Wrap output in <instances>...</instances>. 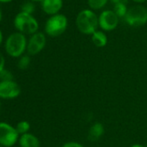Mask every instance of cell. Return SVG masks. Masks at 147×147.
Here are the masks:
<instances>
[{"instance_id": "obj_26", "label": "cell", "mask_w": 147, "mask_h": 147, "mask_svg": "<svg viewBox=\"0 0 147 147\" xmlns=\"http://www.w3.org/2000/svg\"><path fill=\"white\" fill-rule=\"evenodd\" d=\"M12 0H0V2L2 3H9V2H11Z\"/></svg>"}, {"instance_id": "obj_1", "label": "cell", "mask_w": 147, "mask_h": 147, "mask_svg": "<svg viewBox=\"0 0 147 147\" xmlns=\"http://www.w3.org/2000/svg\"><path fill=\"white\" fill-rule=\"evenodd\" d=\"M76 24L77 30L81 33L92 36L96 30H98L99 17L94 11L85 9L81 11L76 16Z\"/></svg>"}, {"instance_id": "obj_13", "label": "cell", "mask_w": 147, "mask_h": 147, "mask_svg": "<svg viewBox=\"0 0 147 147\" xmlns=\"http://www.w3.org/2000/svg\"><path fill=\"white\" fill-rule=\"evenodd\" d=\"M91 39L93 43L97 48H103L107 44V36L101 30H96L91 36Z\"/></svg>"}, {"instance_id": "obj_16", "label": "cell", "mask_w": 147, "mask_h": 147, "mask_svg": "<svg viewBox=\"0 0 147 147\" xmlns=\"http://www.w3.org/2000/svg\"><path fill=\"white\" fill-rule=\"evenodd\" d=\"M15 127H16V130L18 132V134L21 136L23 134H25V133L29 132V131L30 129V124L26 120H22V121H19L16 125Z\"/></svg>"}, {"instance_id": "obj_18", "label": "cell", "mask_w": 147, "mask_h": 147, "mask_svg": "<svg viewBox=\"0 0 147 147\" xmlns=\"http://www.w3.org/2000/svg\"><path fill=\"white\" fill-rule=\"evenodd\" d=\"M9 81H14L13 74L8 69L5 68L4 70L0 72V82H9Z\"/></svg>"}, {"instance_id": "obj_11", "label": "cell", "mask_w": 147, "mask_h": 147, "mask_svg": "<svg viewBox=\"0 0 147 147\" xmlns=\"http://www.w3.org/2000/svg\"><path fill=\"white\" fill-rule=\"evenodd\" d=\"M18 143L20 147H40L39 138L32 133H25L19 137Z\"/></svg>"}, {"instance_id": "obj_19", "label": "cell", "mask_w": 147, "mask_h": 147, "mask_svg": "<svg viewBox=\"0 0 147 147\" xmlns=\"http://www.w3.org/2000/svg\"><path fill=\"white\" fill-rule=\"evenodd\" d=\"M35 9H36L35 5L32 2H26V3H24L22 5V7H21V12H24V13L32 15L33 12L35 11Z\"/></svg>"}, {"instance_id": "obj_4", "label": "cell", "mask_w": 147, "mask_h": 147, "mask_svg": "<svg viewBox=\"0 0 147 147\" xmlns=\"http://www.w3.org/2000/svg\"><path fill=\"white\" fill-rule=\"evenodd\" d=\"M67 28V18L63 14H56L51 16L46 22L44 30L45 33L51 36L56 37L62 35Z\"/></svg>"}, {"instance_id": "obj_24", "label": "cell", "mask_w": 147, "mask_h": 147, "mask_svg": "<svg viewBox=\"0 0 147 147\" xmlns=\"http://www.w3.org/2000/svg\"><path fill=\"white\" fill-rule=\"evenodd\" d=\"M131 147H146V146H144V145H143V144H132Z\"/></svg>"}, {"instance_id": "obj_28", "label": "cell", "mask_w": 147, "mask_h": 147, "mask_svg": "<svg viewBox=\"0 0 147 147\" xmlns=\"http://www.w3.org/2000/svg\"><path fill=\"white\" fill-rule=\"evenodd\" d=\"M1 110H2V103L0 101V112H1Z\"/></svg>"}, {"instance_id": "obj_2", "label": "cell", "mask_w": 147, "mask_h": 147, "mask_svg": "<svg viewBox=\"0 0 147 147\" xmlns=\"http://www.w3.org/2000/svg\"><path fill=\"white\" fill-rule=\"evenodd\" d=\"M27 39L25 35L20 32H15L8 36L5 42L6 53L13 57L19 58L24 55L25 50H27Z\"/></svg>"}, {"instance_id": "obj_14", "label": "cell", "mask_w": 147, "mask_h": 147, "mask_svg": "<svg viewBox=\"0 0 147 147\" xmlns=\"http://www.w3.org/2000/svg\"><path fill=\"white\" fill-rule=\"evenodd\" d=\"M108 0H88V5L92 11H98L104 8Z\"/></svg>"}, {"instance_id": "obj_22", "label": "cell", "mask_w": 147, "mask_h": 147, "mask_svg": "<svg viewBox=\"0 0 147 147\" xmlns=\"http://www.w3.org/2000/svg\"><path fill=\"white\" fill-rule=\"evenodd\" d=\"M126 0H111V2H113L114 5L119 4V3H125Z\"/></svg>"}, {"instance_id": "obj_20", "label": "cell", "mask_w": 147, "mask_h": 147, "mask_svg": "<svg viewBox=\"0 0 147 147\" xmlns=\"http://www.w3.org/2000/svg\"><path fill=\"white\" fill-rule=\"evenodd\" d=\"M61 147H84L82 144L75 141H69L61 145Z\"/></svg>"}, {"instance_id": "obj_17", "label": "cell", "mask_w": 147, "mask_h": 147, "mask_svg": "<svg viewBox=\"0 0 147 147\" xmlns=\"http://www.w3.org/2000/svg\"><path fill=\"white\" fill-rule=\"evenodd\" d=\"M30 57L29 55H24L19 57L18 61V67L21 70H25L29 67L30 64Z\"/></svg>"}, {"instance_id": "obj_3", "label": "cell", "mask_w": 147, "mask_h": 147, "mask_svg": "<svg viewBox=\"0 0 147 147\" xmlns=\"http://www.w3.org/2000/svg\"><path fill=\"white\" fill-rule=\"evenodd\" d=\"M15 28L24 35H33L37 32L39 24L36 18L30 14L19 12L14 19Z\"/></svg>"}, {"instance_id": "obj_31", "label": "cell", "mask_w": 147, "mask_h": 147, "mask_svg": "<svg viewBox=\"0 0 147 147\" xmlns=\"http://www.w3.org/2000/svg\"><path fill=\"white\" fill-rule=\"evenodd\" d=\"M146 147H147V146H146Z\"/></svg>"}, {"instance_id": "obj_29", "label": "cell", "mask_w": 147, "mask_h": 147, "mask_svg": "<svg viewBox=\"0 0 147 147\" xmlns=\"http://www.w3.org/2000/svg\"><path fill=\"white\" fill-rule=\"evenodd\" d=\"M1 19H2V12L0 11V21H1Z\"/></svg>"}, {"instance_id": "obj_27", "label": "cell", "mask_w": 147, "mask_h": 147, "mask_svg": "<svg viewBox=\"0 0 147 147\" xmlns=\"http://www.w3.org/2000/svg\"><path fill=\"white\" fill-rule=\"evenodd\" d=\"M30 1H33V2H42L43 0H30Z\"/></svg>"}, {"instance_id": "obj_12", "label": "cell", "mask_w": 147, "mask_h": 147, "mask_svg": "<svg viewBox=\"0 0 147 147\" xmlns=\"http://www.w3.org/2000/svg\"><path fill=\"white\" fill-rule=\"evenodd\" d=\"M105 128L102 123L100 122H95L93 124L88 132V139L92 142L98 141L104 134Z\"/></svg>"}, {"instance_id": "obj_8", "label": "cell", "mask_w": 147, "mask_h": 147, "mask_svg": "<svg viewBox=\"0 0 147 147\" xmlns=\"http://www.w3.org/2000/svg\"><path fill=\"white\" fill-rule=\"evenodd\" d=\"M21 94V88L15 81L0 82V99L13 100Z\"/></svg>"}, {"instance_id": "obj_25", "label": "cell", "mask_w": 147, "mask_h": 147, "mask_svg": "<svg viewBox=\"0 0 147 147\" xmlns=\"http://www.w3.org/2000/svg\"><path fill=\"white\" fill-rule=\"evenodd\" d=\"M2 42H3V34H2L1 30H0V44L2 43Z\"/></svg>"}, {"instance_id": "obj_7", "label": "cell", "mask_w": 147, "mask_h": 147, "mask_svg": "<svg viewBox=\"0 0 147 147\" xmlns=\"http://www.w3.org/2000/svg\"><path fill=\"white\" fill-rule=\"evenodd\" d=\"M119 18L113 11H103L99 16V26L104 31H112L119 25Z\"/></svg>"}, {"instance_id": "obj_21", "label": "cell", "mask_w": 147, "mask_h": 147, "mask_svg": "<svg viewBox=\"0 0 147 147\" xmlns=\"http://www.w3.org/2000/svg\"><path fill=\"white\" fill-rule=\"evenodd\" d=\"M5 68V59L4 55L0 52V72Z\"/></svg>"}, {"instance_id": "obj_15", "label": "cell", "mask_w": 147, "mask_h": 147, "mask_svg": "<svg viewBox=\"0 0 147 147\" xmlns=\"http://www.w3.org/2000/svg\"><path fill=\"white\" fill-rule=\"evenodd\" d=\"M128 9L125 5V3H119L114 5L113 11L119 17V18H124L126 15Z\"/></svg>"}, {"instance_id": "obj_6", "label": "cell", "mask_w": 147, "mask_h": 147, "mask_svg": "<svg viewBox=\"0 0 147 147\" xmlns=\"http://www.w3.org/2000/svg\"><path fill=\"white\" fill-rule=\"evenodd\" d=\"M20 135L16 127L6 122H0V144L4 147H12L18 142Z\"/></svg>"}, {"instance_id": "obj_9", "label": "cell", "mask_w": 147, "mask_h": 147, "mask_svg": "<svg viewBox=\"0 0 147 147\" xmlns=\"http://www.w3.org/2000/svg\"><path fill=\"white\" fill-rule=\"evenodd\" d=\"M46 45V36L42 32H36L31 35L27 44V52L29 55L39 54Z\"/></svg>"}, {"instance_id": "obj_30", "label": "cell", "mask_w": 147, "mask_h": 147, "mask_svg": "<svg viewBox=\"0 0 147 147\" xmlns=\"http://www.w3.org/2000/svg\"><path fill=\"white\" fill-rule=\"evenodd\" d=\"M0 147H4V146H2V145H1V144H0Z\"/></svg>"}, {"instance_id": "obj_23", "label": "cell", "mask_w": 147, "mask_h": 147, "mask_svg": "<svg viewBox=\"0 0 147 147\" xmlns=\"http://www.w3.org/2000/svg\"><path fill=\"white\" fill-rule=\"evenodd\" d=\"M131 1H133L134 3H137V4H143L145 1H147V0H131Z\"/></svg>"}, {"instance_id": "obj_10", "label": "cell", "mask_w": 147, "mask_h": 147, "mask_svg": "<svg viewBox=\"0 0 147 147\" xmlns=\"http://www.w3.org/2000/svg\"><path fill=\"white\" fill-rule=\"evenodd\" d=\"M63 0H43L42 2V11L50 16L59 14V11L62 9Z\"/></svg>"}, {"instance_id": "obj_5", "label": "cell", "mask_w": 147, "mask_h": 147, "mask_svg": "<svg viewBox=\"0 0 147 147\" xmlns=\"http://www.w3.org/2000/svg\"><path fill=\"white\" fill-rule=\"evenodd\" d=\"M125 23L131 27H140L147 23V9L140 5L130 7L124 18Z\"/></svg>"}]
</instances>
